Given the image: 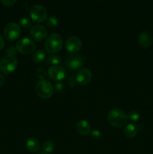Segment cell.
<instances>
[{
  "instance_id": "obj_6",
  "label": "cell",
  "mask_w": 153,
  "mask_h": 154,
  "mask_svg": "<svg viewBox=\"0 0 153 154\" xmlns=\"http://www.w3.org/2000/svg\"><path fill=\"white\" fill-rule=\"evenodd\" d=\"M4 36L5 39L13 42L17 39L21 34V27L19 24L14 22L8 23L4 29Z\"/></svg>"
},
{
  "instance_id": "obj_11",
  "label": "cell",
  "mask_w": 153,
  "mask_h": 154,
  "mask_svg": "<svg viewBox=\"0 0 153 154\" xmlns=\"http://www.w3.org/2000/svg\"><path fill=\"white\" fill-rule=\"evenodd\" d=\"M82 48L81 40L76 36H70L66 40L65 48L70 54H76Z\"/></svg>"
},
{
  "instance_id": "obj_9",
  "label": "cell",
  "mask_w": 153,
  "mask_h": 154,
  "mask_svg": "<svg viewBox=\"0 0 153 154\" xmlns=\"http://www.w3.org/2000/svg\"><path fill=\"white\" fill-rule=\"evenodd\" d=\"M30 35L33 40L36 42H41L44 40L47 36V30L44 26L36 24L32 26L30 29Z\"/></svg>"
},
{
  "instance_id": "obj_26",
  "label": "cell",
  "mask_w": 153,
  "mask_h": 154,
  "mask_svg": "<svg viewBox=\"0 0 153 154\" xmlns=\"http://www.w3.org/2000/svg\"><path fill=\"white\" fill-rule=\"evenodd\" d=\"M16 52H17V51H16V46H10L6 50V55L15 56Z\"/></svg>"
},
{
  "instance_id": "obj_2",
  "label": "cell",
  "mask_w": 153,
  "mask_h": 154,
  "mask_svg": "<svg viewBox=\"0 0 153 154\" xmlns=\"http://www.w3.org/2000/svg\"><path fill=\"white\" fill-rule=\"evenodd\" d=\"M63 46L62 38L57 33H52L46 37L44 42L45 50L50 54H56L60 51Z\"/></svg>"
},
{
  "instance_id": "obj_15",
  "label": "cell",
  "mask_w": 153,
  "mask_h": 154,
  "mask_svg": "<svg viewBox=\"0 0 153 154\" xmlns=\"http://www.w3.org/2000/svg\"><path fill=\"white\" fill-rule=\"evenodd\" d=\"M26 148L32 153H37L40 149V141L34 137H30L26 140Z\"/></svg>"
},
{
  "instance_id": "obj_13",
  "label": "cell",
  "mask_w": 153,
  "mask_h": 154,
  "mask_svg": "<svg viewBox=\"0 0 153 154\" xmlns=\"http://www.w3.org/2000/svg\"><path fill=\"white\" fill-rule=\"evenodd\" d=\"M153 38L152 35L147 31H142L138 36V43L142 48H148L152 45Z\"/></svg>"
},
{
  "instance_id": "obj_8",
  "label": "cell",
  "mask_w": 153,
  "mask_h": 154,
  "mask_svg": "<svg viewBox=\"0 0 153 154\" xmlns=\"http://www.w3.org/2000/svg\"><path fill=\"white\" fill-rule=\"evenodd\" d=\"M64 63L66 65V67L69 70L75 71L80 69L83 64V62H82V58L80 55L77 54H70L66 57L65 60H64Z\"/></svg>"
},
{
  "instance_id": "obj_17",
  "label": "cell",
  "mask_w": 153,
  "mask_h": 154,
  "mask_svg": "<svg viewBox=\"0 0 153 154\" xmlns=\"http://www.w3.org/2000/svg\"><path fill=\"white\" fill-rule=\"evenodd\" d=\"M45 59H46V52L41 49L35 51L32 56V60L34 63H42Z\"/></svg>"
},
{
  "instance_id": "obj_18",
  "label": "cell",
  "mask_w": 153,
  "mask_h": 154,
  "mask_svg": "<svg viewBox=\"0 0 153 154\" xmlns=\"http://www.w3.org/2000/svg\"><path fill=\"white\" fill-rule=\"evenodd\" d=\"M55 149V145L53 142L51 141H46L44 142L42 145V150H44L45 153H51Z\"/></svg>"
},
{
  "instance_id": "obj_19",
  "label": "cell",
  "mask_w": 153,
  "mask_h": 154,
  "mask_svg": "<svg viewBox=\"0 0 153 154\" xmlns=\"http://www.w3.org/2000/svg\"><path fill=\"white\" fill-rule=\"evenodd\" d=\"M61 61V57L57 54H52L47 58V63L52 66H57Z\"/></svg>"
},
{
  "instance_id": "obj_14",
  "label": "cell",
  "mask_w": 153,
  "mask_h": 154,
  "mask_svg": "<svg viewBox=\"0 0 153 154\" xmlns=\"http://www.w3.org/2000/svg\"><path fill=\"white\" fill-rule=\"evenodd\" d=\"M76 132L81 135L86 136L91 133V126L90 124L86 121V120H80L76 124Z\"/></svg>"
},
{
  "instance_id": "obj_12",
  "label": "cell",
  "mask_w": 153,
  "mask_h": 154,
  "mask_svg": "<svg viewBox=\"0 0 153 154\" xmlns=\"http://www.w3.org/2000/svg\"><path fill=\"white\" fill-rule=\"evenodd\" d=\"M92 77V75L90 70H88V69L82 68V69L78 70L75 78H76L77 84H80V85H86L91 81Z\"/></svg>"
},
{
  "instance_id": "obj_16",
  "label": "cell",
  "mask_w": 153,
  "mask_h": 154,
  "mask_svg": "<svg viewBox=\"0 0 153 154\" xmlns=\"http://www.w3.org/2000/svg\"><path fill=\"white\" fill-rule=\"evenodd\" d=\"M138 132V126L133 123L127 124L124 128V134L127 138H134Z\"/></svg>"
},
{
  "instance_id": "obj_25",
  "label": "cell",
  "mask_w": 153,
  "mask_h": 154,
  "mask_svg": "<svg viewBox=\"0 0 153 154\" xmlns=\"http://www.w3.org/2000/svg\"><path fill=\"white\" fill-rule=\"evenodd\" d=\"M64 85L63 83L62 82H57L56 84H55V89H54V90H56V93H62V92H63V90H64Z\"/></svg>"
},
{
  "instance_id": "obj_3",
  "label": "cell",
  "mask_w": 153,
  "mask_h": 154,
  "mask_svg": "<svg viewBox=\"0 0 153 154\" xmlns=\"http://www.w3.org/2000/svg\"><path fill=\"white\" fill-rule=\"evenodd\" d=\"M36 93L41 99H49L54 93L52 84L47 80H40L36 84L34 87Z\"/></svg>"
},
{
  "instance_id": "obj_24",
  "label": "cell",
  "mask_w": 153,
  "mask_h": 154,
  "mask_svg": "<svg viewBox=\"0 0 153 154\" xmlns=\"http://www.w3.org/2000/svg\"><path fill=\"white\" fill-rule=\"evenodd\" d=\"M91 135H92V138L94 140H98L100 139V137H101V133L99 130L98 129H94V130H92L91 131Z\"/></svg>"
},
{
  "instance_id": "obj_5",
  "label": "cell",
  "mask_w": 153,
  "mask_h": 154,
  "mask_svg": "<svg viewBox=\"0 0 153 154\" xmlns=\"http://www.w3.org/2000/svg\"><path fill=\"white\" fill-rule=\"evenodd\" d=\"M35 44L31 39L28 38H23L16 42V51L20 54L28 55V54H33L35 50Z\"/></svg>"
},
{
  "instance_id": "obj_23",
  "label": "cell",
  "mask_w": 153,
  "mask_h": 154,
  "mask_svg": "<svg viewBox=\"0 0 153 154\" xmlns=\"http://www.w3.org/2000/svg\"><path fill=\"white\" fill-rule=\"evenodd\" d=\"M35 75L38 79H40V80H44V78H46V71L44 69H42V68H38V69L36 70Z\"/></svg>"
},
{
  "instance_id": "obj_4",
  "label": "cell",
  "mask_w": 153,
  "mask_h": 154,
  "mask_svg": "<svg viewBox=\"0 0 153 154\" xmlns=\"http://www.w3.org/2000/svg\"><path fill=\"white\" fill-rule=\"evenodd\" d=\"M17 66V60L15 56L4 55L0 60V70L4 74H10L14 72Z\"/></svg>"
},
{
  "instance_id": "obj_29",
  "label": "cell",
  "mask_w": 153,
  "mask_h": 154,
  "mask_svg": "<svg viewBox=\"0 0 153 154\" xmlns=\"http://www.w3.org/2000/svg\"><path fill=\"white\" fill-rule=\"evenodd\" d=\"M4 45H5V42H4V38L0 35V51L4 48Z\"/></svg>"
},
{
  "instance_id": "obj_28",
  "label": "cell",
  "mask_w": 153,
  "mask_h": 154,
  "mask_svg": "<svg viewBox=\"0 0 153 154\" xmlns=\"http://www.w3.org/2000/svg\"><path fill=\"white\" fill-rule=\"evenodd\" d=\"M2 3L6 6H12L15 4L16 0H1Z\"/></svg>"
},
{
  "instance_id": "obj_20",
  "label": "cell",
  "mask_w": 153,
  "mask_h": 154,
  "mask_svg": "<svg viewBox=\"0 0 153 154\" xmlns=\"http://www.w3.org/2000/svg\"><path fill=\"white\" fill-rule=\"evenodd\" d=\"M46 23L50 28H54L57 26L58 24V20L56 17L55 16H50L46 19Z\"/></svg>"
},
{
  "instance_id": "obj_7",
  "label": "cell",
  "mask_w": 153,
  "mask_h": 154,
  "mask_svg": "<svg viewBox=\"0 0 153 154\" xmlns=\"http://www.w3.org/2000/svg\"><path fill=\"white\" fill-rule=\"evenodd\" d=\"M30 17L36 23H42L47 18L46 9L40 5H35L30 9Z\"/></svg>"
},
{
  "instance_id": "obj_31",
  "label": "cell",
  "mask_w": 153,
  "mask_h": 154,
  "mask_svg": "<svg viewBox=\"0 0 153 154\" xmlns=\"http://www.w3.org/2000/svg\"><path fill=\"white\" fill-rule=\"evenodd\" d=\"M38 154H46V153H38Z\"/></svg>"
},
{
  "instance_id": "obj_22",
  "label": "cell",
  "mask_w": 153,
  "mask_h": 154,
  "mask_svg": "<svg viewBox=\"0 0 153 154\" xmlns=\"http://www.w3.org/2000/svg\"><path fill=\"white\" fill-rule=\"evenodd\" d=\"M140 115V113L136 111H131L129 112L128 115V120H130L132 122H136L139 120Z\"/></svg>"
},
{
  "instance_id": "obj_30",
  "label": "cell",
  "mask_w": 153,
  "mask_h": 154,
  "mask_svg": "<svg viewBox=\"0 0 153 154\" xmlns=\"http://www.w3.org/2000/svg\"><path fill=\"white\" fill-rule=\"evenodd\" d=\"M4 82H5L4 77L3 76L2 74H0V88H1L2 87H3V85L4 84Z\"/></svg>"
},
{
  "instance_id": "obj_21",
  "label": "cell",
  "mask_w": 153,
  "mask_h": 154,
  "mask_svg": "<svg viewBox=\"0 0 153 154\" xmlns=\"http://www.w3.org/2000/svg\"><path fill=\"white\" fill-rule=\"evenodd\" d=\"M19 25L20 27H22L23 29H29L30 27L32 26V22L28 18L26 17H23L21 18L20 20V22H19Z\"/></svg>"
},
{
  "instance_id": "obj_1",
  "label": "cell",
  "mask_w": 153,
  "mask_h": 154,
  "mask_svg": "<svg viewBox=\"0 0 153 154\" xmlns=\"http://www.w3.org/2000/svg\"><path fill=\"white\" fill-rule=\"evenodd\" d=\"M107 120L110 126L115 128H121L125 126L128 121V115L123 110L113 108L107 114Z\"/></svg>"
},
{
  "instance_id": "obj_10",
  "label": "cell",
  "mask_w": 153,
  "mask_h": 154,
  "mask_svg": "<svg viewBox=\"0 0 153 154\" xmlns=\"http://www.w3.org/2000/svg\"><path fill=\"white\" fill-rule=\"evenodd\" d=\"M48 75L50 78L56 81H62L66 76L65 70L59 66H52L48 69Z\"/></svg>"
},
{
  "instance_id": "obj_27",
  "label": "cell",
  "mask_w": 153,
  "mask_h": 154,
  "mask_svg": "<svg viewBox=\"0 0 153 154\" xmlns=\"http://www.w3.org/2000/svg\"><path fill=\"white\" fill-rule=\"evenodd\" d=\"M76 78H74V76H70L69 77L68 80V84L69 87H71V88H74V87L76 86Z\"/></svg>"
}]
</instances>
